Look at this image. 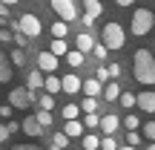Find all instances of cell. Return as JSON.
<instances>
[{
    "instance_id": "cell-42",
    "label": "cell",
    "mask_w": 155,
    "mask_h": 150,
    "mask_svg": "<svg viewBox=\"0 0 155 150\" xmlns=\"http://www.w3.org/2000/svg\"><path fill=\"white\" fill-rule=\"evenodd\" d=\"M9 127H6V124H0V141H9Z\"/></svg>"
},
{
    "instance_id": "cell-21",
    "label": "cell",
    "mask_w": 155,
    "mask_h": 150,
    "mask_svg": "<svg viewBox=\"0 0 155 150\" xmlns=\"http://www.w3.org/2000/svg\"><path fill=\"white\" fill-rule=\"evenodd\" d=\"M63 58H66L69 67H83V52H81V49H69Z\"/></svg>"
},
{
    "instance_id": "cell-24",
    "label": "cell",
    "mask_w": 155,
    "mask_h": 150,
    "mask_svg": "<svg viewBox=\"0 0 155 150\" xmlns=\"http://www.w3.org/2000/svg\"><path fill=\"white\" fill-rule=\"evenodd\" d=\"M118 101H121V107H124V110H132V107H135V95L129 92V89H121Z\"/></svg>"
},
{
    "instance_id": "cell-34",
    "label": "cell",
    "mask_w": 155,
    "mask_h": 150,
    "mask_svg": "<svg viewBox=\"0 0 155 150\" xmlns=\"http://www.w3.org/2000/svg\"><path fill=\"white\" fill-rule=\"evenodd\" d=\"M9 61L15 64V67H23V64H26V55H23V49H20V46H17V49L9 55Z\"/></svg>"
},
{
    "instance_id": "cell-43",
    "label": "cell",
    "mask_w": 155,
    "mask_h": 150,
    "mask_svg": "<svg viewBox=\"0 0 155 150\" xmlns=\"http://www.w3.org/2000/svg\"><path fill=\"white\" fill-rule=\"evenodd\" d=\"M81 23H83V26H86V29H92V26H95V17H89V15H83V17H81Z\"/></svg>"
},
{
    "instance_id": "cell-10",
    "label": "cell",
    "mask_w": 155,
    "mask_h": 150,
    "mask_svg": "<svg viewBox=\"0 0 155 150\" xmlns=\"http://www.w3.org/2000/svg\"><path fill=\"white\" fill-rule=\"evenodd\" d=\"M61 92L78 95V92H81V78H78V75H63L61 78Z\"/></svg>"
},
{
    "instance_id": "cell-8",
    "label": "cell",
    "mask_w": 155,
    "mask_h": 150,
    "mask_svg": "<svg viewBox=\"0 0 155 150\" xmlns=\"http://www.w3.org/2000/svg\"><path fill=\"white\" fill-rule=\"evenodd\" d=\"M135 107L144 113H155V89H144L135 95Z\"/></svg>"
},
{
    "instance_id": "cell-47",
    "label": "cell",
    "mask_w": 155,
    "mask_h": 150,
    "mask_svg": "<svg viewBox=\"0 0 155 150\" xmlns=\"http://www.w3.org/2000/svg\"><path fill=\"white\" fill-rule=\"evenodd\" d=\"M115 3H118V6H132L135 0H115Z\"/></svg>"
},
{
    "instance_id": "cell-9",
    "label": "cell",
    "mask_w": 155,
    "mask_h": 150,
    "mask_svg": "<svg viewBox=\"0 0 155 150\" xmlns=\"http://www.w3.org/2000/svg\"><path fill=\"white\" fill-rule=\"evenodd\" d=\"M38 69L40 72H55L58 69V55L55 52H40L38 55Z\"/></svg>"
},
{
    "instance_id": "cell-35",
    "label": "cell",
    "mask_w": 155,
    "mask_h": 150,
    "mask_svg": "<svg viewBox=\"0 0 155 150\" xmlns=\"http://www.w3.org/2000/svg\"><path fill=\"white\" fill-rule=\"evenodd\" d=\"M92 55L98 58V61H106V55H109V49H106V44H95V46H92Z\"/></svg>"
},
{
    "instance_id": "cell-45",
    "label": "cell",
    "mask_w": 155,
    "mask_h": 150,
    "mask_svg": "<svg viewBox=\"0 0 155 150\" xmlns=\"http://www.w3.org/2000/svg\"><path fill=\"white\" fill-rule=\"evenodd\" d=\"M0 17H3V20L9 17V6H6V3H0Z\"/></svg>"
},
{
    "instance_id": "cell-38",
    "label": "cell",
    "mask_w": 155,
    "mask_h": 150,
    "mask_svg": "<svg viewBox=\"0 0 155 150\" xmlns=\"http://www.w3.org/2000/svg\"><path fill=\"white\" fill-rule=\"evenodd\" d=\"M144 136L155 141V121H147V124H144Z\"/></svg>"
},
{
    "instance_id": "cell-7",
    "label": "cell",
    "mask_w": 155,
    "mask_h": 150,
    "mask_svg": "<svg viewBox=\"0 0 155 150\" xmlns=\"http://www.w3.org/2000/svg\"><path fill=\"white\" fill-rule=\"evenodd\" d=\"M118 127H121V118H118L115 113H106V116H101L98 130H101L104 136H115V133H118Z\"/></svg>"
},
{
    "instance_id": "cell-5",
    "label": "cell",
    "mask_w": 155,
    "mask_h": 150,
    "mask_svg": "<svg viewBox=\"0 0 155 150\" xmlns=\"http://www.w3.org/2000/svg\"><path fill=\"white\" fill-rule=\"evenodd\" d=\"M9 104L15 107V110H29V107L35 104V92L29 87H15L9 92Z\"/></svg>"
},
{
    "instance_id": "cell-40",
    "label": "cell",
    "mask_w": 155,
    "mask_h": 150,
    "mask_svg": "<svg viewBox=\"0 0 155 150\" xmlns=\"http://www.w3.org/2000/svg\"><path fill=\"white\" fill-rule=\"evenodd\" d=\"M109 78H121V64H109Z\"/></svg>"
},
{
    "instance_id": "cell-48",
    "label": "cell",
    "mask_w": 155,
    "mask_h": 150,
    "mask_svg": "<svg viewBox=\"0 0 155 150\" xmlns=\"http://www.w3.org/2000/svg\"><path fill=\"white\" fill-rule=\"evenodd\" d=\"M118 150H141V147H132V145H124V147H118Z\"/></svg>"
},
{
    "instance_id": "cell-51",
    "label": "cell",
    "mask_w": 155,
    "mask_h": 150,
    "mask_svg": "<svg viewBox=\"0 0 155 150\" xmlns=\"http://www.w3.org/2000/svg\"><path fill=\"white\" fill-rule=\"evenodd\" d=\"M147 150H155V141H152V145H150V147H147Z\"/></svg>"
},
{
    "instance_id": "cell-20",
    "label": "cell",
    "mask_w": 155,
    "mask_h": 150,
    "mask_svg": "<svg viewBox=\"0 0 155 150\" xmlns=\"http://www.w3.org/2000/svg\"><path fill=\"white\" fill-rule=\"evenodd\" d=\"M49 52H55L58 58H63L69 52V46H66V38H52V46H49Z\"/></svg>"
},
{
    "instance_id": "cell-49",
    "label": "cell",
    "mask_w": 155,
    "mask_h": 150,
    "mask_svg": "<svg viewBox=\"0 0 155 150\" xmlns=\"http://www.w3.org/2000/svg\"><path fill=\"white\" fill-rule=\"evenodd\" d=\"M0 3H6V6H15V3H17V0H0Z\"/></svg>"
},
{
    "instance_id": "cell-15",
    "label": "cell",
    "mask_w": 155,
    "mask_h": 150,
    "mask_svg": "<svg viewBox=\"0 0 155 150\" xmlns=\"http://www.w3.org/2000/svg\"><path fill=\"white\" fill-rule=\"evenodd\" d=\"M83 15L98 20V17L104 15V3H101V0H83Z\"/></svg>"
},
{
    "instance_id": "cell-22",
    "label": "cell",
    "mask_w": 155,
    "mask_h": 150,
    "mask_svg": "<svg viewBox=\"0 0 155 150\" xmlns=\"http://www.w3.org/2000/svg\"><path fill=\"white\" fill-rule=\"evenodd\" d=\"M69 35V23L66 20H55L52 23V38H66Z\"/></svg>"
},
{
    "instance_id": "cell-16",
    "label": "cell",
    "mask_w": 155,
    "mask_h": 150,
    "mask_svg": "<svg viewBox=\"0 0 155 150\" xmlns=\"http://www.w3.org/2000/svg\"><path fill=\"white\" fill-rule=\"evenodd\" d=\"M12 81V61L6 52H0V84H9Z\"/></svg>"
},
{
    "instance_id": "cell-46",
    "label": "cell",
    "mask_w": 155,
    "mask_h": 150,
    "mask_svg": "<svg viewBox=\"0 0 155 150\" xmlns=\"http://www.w3.org/2000/svg\"><path fill=\"white\" fill-rule=\"evenodd\" d=\"M6 127H9V133H17V130H20V124H17V121H9Z\"/></svg>"
},
{
    "instance_id": "cell-39",
    "label": "cell",
    "mask_w": 155,
    "mask_h": 150,
    "mask_svg": "<svg viewBox=\"0 0 155 150\" xmlns=\"http://www.w3.org/2000/svg\"><path fill=\"white\" fill-rule=\"evenodd\" d=\"M12 113H15L12 104H0V118H12Z\"/></svg>"
},
{
    "instance_id": "cell-17",
    "label": "cell",
    "mask_w": 155,
    "mask_h": 150,
    "mask_svg": "<svg viewBox=\"0 0 155 150\" xmlns=\"http://www.w3.org/2000/svg\"><path fill=\"white\" fill-rule=\"evenodd\" d=\"M83 130H86V127H83V121H78V118H69L66 127H63V133H66L69 139H78V136H83Z\"/></svg>"
},
{
    "instance_id": "cell-6",
    "label": "cell",
    "mask_w": 155,
    "mask_h": 150,
    "mask_svg": "<svg viewBox=\"0 0 155 150\" xmlns=\"http://www.w3.org/2000/svg\"><path fill=\"white\" fill-rule=\"evenodd\" d=\"M52 12H55L61 20H75L78 17V6H75V0H52Z\"/></svg>"
},
{
    "instance_id": "cell-23",
    "label": "cell",
    "mask_w": 155,
    "mask_h": 150,
    "mask_svg": "<svg viewBox=\"0 0 155 150\" xmlns=\"http://www.w3.org/2000/svg\"><path fill=\"white\" fill-rule=\"evenodd\" d=\"M81 145H83V150H98L101 147V136H81Z\"/></svg>"
},
{
    "instance_id": "cell-32",
    "label": "cell",
    "mask_w": 155,
    "mask_h": 150,
    "mask_svg": "<svg viewBox=\"0 0 155 150\" xmlns=\"http://www.w3.org/2000/svg\"><path fill=\"white\" fill-rule=\"evenodd\" d=\"M121 145H118V139L115 136H104V139H101V150H118Z\"/></svg>"
},
{
    "instance_id": "cell-33",
    "label": "cell",
    "mask_w": 155,
    "mask_h": 150,
    "mask_svg": "<svg viewBox=\"0 0 155 150\" xmlns=\"http://www.w3.org/2000/svg\"><path fill=\"white\" fill-rule=\"evenodd\" d=\"M78 113H81V107H78V104H66V107L61 110V116L69 121V118H78Z\"/></svg>"
},
{
    "instance_id": "cell-30",
    "label": "cell",
    "mask_w": 155,
    "mask_h": 150,
    "mask_svg": "<svg viewBox=\"0 0 155 150\" xmlns=\"http://www.w3.org/2000/svg\"><path fill=\"white\" fill-rule=\"evenodd\" d=\"M38 107H40V110H52V107H55V95H52V92H43L38 98Z\"/></svg>"
},
{
    "instance_id": "cell-26",
    "label": "cell",
    "mask_w": 155,
    "mask_h": 150,
    "mask_svg": "<svg viewBox=\"0 0 155 150\" xmlns=\"http://www.w3.org/2000/svg\"><path fill=\"white\" fill-rule=\"evenodd\" d=\"M29 40H32V38H29V35H23L20 29H12V44H17V46L23 49V46H29Z\"/></svg>"
},
{
    "instance_id": "cell-11",
    "label": "cell",
    "mask_w": 155,
    "mask_h": 150,
    "mask_svg": "<svg viewBox=\"0 0 155 150\" xmlns=\"http://www.w3.org/2000/svg\"><path fill=\"white\" fill-rule=\"evenodd\" d=\"M81 92H83V95H95V98H98V95L104 92V84H101L98 78H89V81H81Z\"/></svg>"
},
{
    "instance_id": "cell-27",
    "label": "cell",
    "mask_w": 155,
    "mask_h": 150,
    "mask_svg": "<svg viewBox=\"0 0 155 150\" xmlns=\"http://www.w3.org/2000/svg\"><path fill=\"white\" fill-rule=\"evenodd\" d=\"M124 127H127V130H138V127H141V116L127 113V116H124Z\"/></svg>"
},
{
    "instance_id": "cell-18",
    "label": "cell",
    "mask_w": 155,
    "mask_h": 150,
    "mask_svg": "<svg viewBox=\"0 0 155 150\" xmlns=\"http://www.w3.org/2000/svg\"><path fill=\"white\" fill-rule=\"evenodd\" d=\"M75 44H78V49H81L83 55H86V52H92V46H95V38H92L89 32H81V35L75 38Z\"/></svg>"
},
{
    "instance_id": "cell-36",
    "label": "cell",
    "mask_w": 155,
    "mask_h": 150,
    "mask_svg": "<svg viewBox=\"0 0 155 150\" xmlns=\"http://www.w3.org/2000/svg\"><path fill=\"white\" fill-rule=\"evenodd\" d=\"M52 145H58V147L66 150V147H69V136H66V133H55V136H52Z\"/></svg>"
},
{
    "instance_id": "cell-14",
    "label": "cell",
    "mask_w": 155,
    "mask_h": 150,
    "mask_svg": "<svg viewBox=\"0 0 155 150\" xmlns=\"http://www.w3.org/2000/svg\"><path fill=\"white\" fill-rule=\"evenodd\" d=\"M43 92H52V95L61 92V78H58L55 72H46L43 75Z\"/></svg>"
},
{
    "instance_id": "cell-12",
    "label": "cell",
    "mask_w": 155,
    "mask_h": 150,
    "mask_svg": "<svg viewBox=\"0 0 155 150\" xmlns=\"http://www.w3.org/2000/svg\"><path fill=\"white\" fill-rule=\"evenodd\" d=\"M20 130L26 136H43V127H40V121L35 116H29V118H23V124H20Z\"/></svg>"
},
{
    "instance_id": "cell-4",
    "label": "cell",
    "mask_w": 155,
    "mask_h": 150,
    "mask_svg": "<svg viewBox=\"0 0 155 150\" xmlns=\"http://www.w3.org/2000/svg\"><path fill=\"white\" fill-rule=\"evenodd\" d=\"M12 29H20L23 35H29V38H38L40 32H43V23H40L38 15H32V12H26V15H20L17 20H12Z\"/></svg>"
},
{
    "instance_id": "cell-25",
    "label": "cell",
    "mask_w": 155,
    "mask_h": 150,
    "mask_svg": "<svg viewBox=\"0 0 155 150\" xmlns=\"http://www.w3.org/2000/svg\"><path fill=\"white\" fill-rule=\"evenodd\" d=\"M81 113H98V98L95 95H86L81 101Z\"/></svg>"
},
{
    "instance_id": "cell-29",
    "label": "cell",
    "mask_w": 155,
    "mask_h": 150,
    "mask_svg": "<svg viewBox=\"0 0 155 150\" xmlns=\"http://www.w3.org/2000/svg\"><path fill=\"white\" fill-rule=\"evenodd\" d=\"M35 118L40 121V127H52V121H55V118H52V110H40V113H35Z\"/></svg>"
},
{
    "instance_id": "cell-37",
    "label": "cell",
    "mask_w": 155,
    "mask_h": 150,
    "mask_svg": "<svg viewBox=\"0 0 155 150\" xmlns=\"http://www.w3.org/2000/svg\"><path fill=\"white\" fill-rule=\"evenodd\" d=\"M95 78H98L101 84H106V81H109V69H106V67H95Z\"/></svg>"
},
{
    "instance_id": "cell-19",
    "label": "cell",
    "mask_w": 155,
    "mask_h": 150,
    "mask_svg": "<svg viewBox=\"0 0 155 150\" xmlns=\"http://www.w3.org/2000/svg\"><path fill=\"white\" fill-rule=\"evenodd\" d=\"M26 87L32 89V92L35 89H43V72H40V69H32V72L26 75Z\"/></svg>"
},
{
    "instance_id": "cell-2",
    "label": "cell",
    "mask_w": 155,
    "mask_h": 150,
    "mask_svg": "<svg viewBox=\"0 0 155 150\" xmlns=\"http://www.w3.org/2000/svg\"><path fill=\"white\" fill-rule=\"evenodd\" d=\"M101 40L106 44V49H124V44H127V32H124L121 23L109 20L104 29H101Z\"/></svg>"
},
{
    "instance_id": "cell-31",
    "label": "cell",
    "mask_w": 155,
    "mask_h": 150,
    "mask_svg": "<svg viewBox=\"0 0 155 150\" xmlns=\"http://www.w3.org/2000/svg\"><path fill=\"white\" fill-rule=\"evenodd\" d=\"M127 145H132V147H141V145H144V136H141L138 130H127Z\"/></svg>"
},
{
    "instance_id": "cell-13",
    "label": "cell",
    "mask_w": 155,
    "mask_h": 150,
    "mask_svg": "<svg viewBox=\"0 0 155 150\" xmlns=\"http://www.w3.org/2000/svg\"><path fill=\"white\" fill-rule=\"evenodd\" d=\"M118 95H121V84H118V78H109L104 84V98L106 101H118Z\"/></svg>"
},
{
    "instance_id": "cell-44",
    "label": "cell",
    "mask_w": 155,
    "mask_h": 150,
    "mask_svg": "<svg viewBox=\"0 0 155 150\" xmlns=\"http://www.w3.org/2000/svg\"><path fill=\"white\" fill-rule=\"evenodd\" d=\"M12 150H40V147H38V145H15Z\"/></svg>"
},
{
    "instance_id": "cell-28",
    "label": "cell",
    "mask_w": 155,
    "mask_h": 150,
    "mask_svg": "<svg viewBox=\"0 0 155 150\" xmlns=\"http://www.w3.org/2000/svg\"><path fill=\"white\" fill-rule=\"evenodd\" d=\"M98 124H101V116H98V113H83V127L95 130Z\"/></svg>"
},
{
    "instance_id": "cell-50",
    "label": "cell",
    "mask_w": 155,
    "mask_h": 150,
    "mask_svg": "<svg viewBox=\"0 0 155 150\" xmlns=\"http://www.w3.org/2000/svg\"><path fill=\"white\" fill-rule=\"evenodd\" d=\"M49 150H63V147H58V145H52V147H49Z\"/></svg>"
},
{
    "instance_id": "cell-3",
    "label": "cell",
    "mask_w": 155,
    "mask_h": 150,
    "mask_svg": "<svg viewBox=\"0 0 155 150\" xmlns=\"http://www.w3.org/2000/svg\"><path fill=\"white\" fill-rule=\"evenodd\" d=\"M155 26V15L150 9H135L132 15V23H129V32L135 35V38H144V35H150Z\"/></svg>"
},
{
    "instance_id": "cell-1",
    "label": "cell",
    "mask_w": 155,
    "mask_h": 150,
    "mask_svg": "<svg viewBox=\"0 0 155 150\" xmlns=\"http://www.w3.org/2000/svg\"><path fill=\"white\" fill-rule=\"evenodd\" d=\"M132 75L138 84H147V87H152L155 84V55L150 49H138L132 58Z\"/></svg>"
},
{
    "instance_id": "cell-41",
    "label": "cell",
    "mask_w": 155,
    "mask_h": 150,
    "mask_svg": "<svg viewBox=\"0 0 155 150\" xmlns=\"http://www.w3.org/2000/svg\"><path fill=\"white\" fill-rule=\"evenodd\" d=\"M0 44H12V32L9 29H0Z\"/></svg>"
}]
</instances>
